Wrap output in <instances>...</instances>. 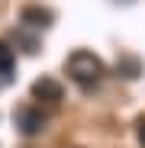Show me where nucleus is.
Listing matches in <instances>:
<instances>
[{"label": "nucleus", "instance_id": "obj_6", "mask_svg": "<svg viewBox=\"0 0 145 148\" xmlns=\"http://www.w3.org/2000/svg\"><path fill=\"white\" fill-rule=\"evenodd\" d=\"M116 71L123 74V77H139V61L135 58H119L116 61Z\"/></svg>", "mask_w": 145, "mask_h": 148}, {"label": "nucleus", "instance_id": "obj_5", "mask_svg": "<svg viewBox=\"0 0 145 148\" xmlns=\"http://www.w3.org/2000/svg\"><path fill=\"white\" fill-rule=\"evenodd\" d=\"M13 61H16V55H13V48L0 39V74H7V77H13Z\"/></svg>", "mask_w": 145, "mask_h": 148}, {"label": "nucleus", "instance_id": "obj_2", "mask_svg": "<svg viewBox=\"0 0 145 148\" xmlns=\"http://www.w3.org/2000/svg\"><path fill=\"white\" fill-rule=\"evenodd\" d=\"M16 126H19L23 135H39V132L45 129V116H42V110H36V106H19V110H16Z\"/></svg>", "mask_w": 145, "mask_h": 148}, {"label": "nucleus", "instance_id": "obj_8", "mask_svg": "<svg viewBox=\"0 0 145 148\" xmlns=\"http://www.w3.org/2000/svg\"><path fill=\"white\" fill-rule=\"evenodd\" d=\"M13 77H7V74H0V87H3V84H10Z\"/></svg>", "mask_w": 145, "mask_h": 148}, {"label": "nucleus", "instance_id": "obj_7", "mask_svg": "<svg viewBox=\"0 0 145 148\" xmlns=\"http://www.w3.org/2000/svg\"><path fill=\"white\" fill-rule=\"evenodd\" d=\"M139 142H142V148H145V119H139Z\"/></svg>", "mask_w": 145, "mask_h": 148}, {"label": "nucleus", "instance_id": "obj_4", "mask_svg": "<svg viewBox=\"0 0 145 148\" xmlns=\"http://www.w3.org/2000/svg\"><path fill=\"white\" fill-rule=\"evenodd\" d=\"M19 19L26 23V26H36V29H45V26H52V19L55 13L52 10H45V7H26L19 13Z\"/></svg>", "mask_w": 145, "mask_h": 148}, {"label": "nucleus", "instance_id": "obj_1", "mask_svg": "<svg viewBox=\"0 0 145 148\" xmlns=\"http://www.w3.org/2000/svg\"><path fill=\"white\" fill-rule=\"evenodd\" d=\"M65 71H68V77L74 81L78 87L90 90V87L100 84V77H103V61L97 58L93 52H87V48H78V52H71V55H68Z\"/></svg>", "mask_w": 145, "mask_h": 148}, {"label": "nucleus", "instance_id": "obj_3", "mask_svg": "<svg viewBox=\"0 0 145 148\" xmlns=\"http://www.w3.org/2000/svg\"><path fill=\"white\" fill-rule=\"evenodd\" d=\"M32 97L42 100V103H58V100H61V84H58L55 77H39V81L32 84Z\"/></svg>", "mask_w": 145, "mask_h": 148}]
</instances>
